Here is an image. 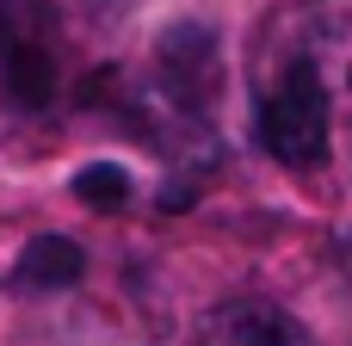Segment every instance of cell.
Wrapping results in <instances>:
<instances>
[{
    "label": "cell",
    "instance_id": "cell-1",
    "mask_svg": "<svg viewBox=\"0 0 352 346\" xmlns=\"http://www.w3.org/2000/svg\"><path fill=\"white\" fill-rule=\"evenodd\" d=\"M254 136L260 149L291 167V173H309L328 161V136H334V99H328V80H322V62L316 56H297L278 68V80L260 93L254 105Z\"/></svg>",
    "mask_w": 352,
    "mask_h": 346
},
{
    "label": "cell",
    "instance_id": "cell-2",
    "mask_svg": "<svg viewBox=\"0 0 352 346\" xmlns=\"http://www.w3.org/2000/svg\"><path fill=\"white\" fill-rule=\"evenodd\" d=\"M155 87L179 118H210L217 87H223V56H217V31L198 19H179L161 31L155 43Z\"/></svg>",
    "mask_w": 352,
    "mask_h": 346
},
{
    "label": "cell",
    "instance_id": "cell-3",
    "mask_svg": "<svg viewBox=\"0 0 352 346\" xmlns=\"http://www.w3.org/2000/svg\"><path fill=\"white\" fill-rule=\"evenodd\" d=\"M0 80L25 111H43L56 99V50H50V31L31 6L0 12Z\"/></svg>",
    "mask_w": 352,
    "mask_h": 346
},
{
    "label": "cell",
    "instance_id": "cell-4",
    "mask_svg": "<svg viewBox=\"0 0 352 346\" xmlns=\"http://www.w3.org/2000/svg\"><path fill=\"white\" fill-rule=\"evenodd\" d=\"M210 346H309V328L278 303L241 297L210 316Z\"/></svg>",
    "mask_w": 352,
    "mask_h": 346
},
{
    "label": "cell",
    "instance_id": "cell-5",
    "mask_svg": "<svg viewBox=\"0 0 352 346\" xmlns=\"http://www.w3.org/2000/svg\"><path fill=\"white\" fill-rule=\"evenodd\" d=\"M80 272H87V254H80L68 235H37V241L19 254V272H12V279H19L25 291H62V285H74Z\"/></svg>",
    "mask_w": 352,
    "mask_h": 346
},
{
    "label": "cell",
    "instance_id": "cell-6",
    "mask_svg": "<svg viewBox=\"0 0 352 346\" xmlns=\"http://www.w3.org/2000/svg\"><path fill=\"white\" fill-rule=\"evenodd\" d=\"M74 198L93 204V210H124L130 204V173L118 161H93V167L74 173Z\"/></svg>",
    "mask_w": 352,
    "mask_h": 346
}]
</instances>
